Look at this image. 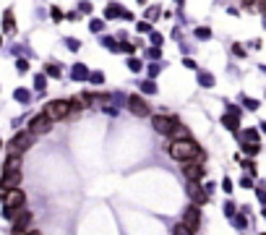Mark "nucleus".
Listing matches in <instances>:
<instances>
[{
  "label": "nucleus",
  "instance_id": "f257e3e1",
  "mask_svg": "<svg viewBox=\"0 0 266 235\" xmlns=\"http://www.w3.org/2000/svg\"><path fill=\"white\" fill-rule=\"evenodd\" d=\"M170 157L178 162H191V160H201V147L193 139H178L170 144Z\"/></svg>",
  "mask_w": 266,
  "mask_h": 235
},
{
  "label": "nucleus",
  "instance_id": "f03ea898",
  "mask_svg": "<svg viewBox=\"0 0 266 235\" xmlns=\"http://www.w3.org/2000/svg\"><path fill=\"white\" fill-rule=\"evenodd\" d=\"M24 201L26 196L21 188H11V191H3V204H5V212H8V217L19 214L21 209H24Z\"/></svg>",
  "mask_w": 266,
  "mask_h": 235
},
{
  "label": "nucleus",
  "instance_id": "7ed1b4c3",
  "mask_svg": "<svg viewBox=\"0 0 266 235\" xmlns=\"http://www.w3.org/2000/svg\"><path fill=\"white\" fill-rule=\"evenodd\" d=\"M68 112H71V102L68 100H52V102H47V107H44V115H47L52 123L68 118Z\"/></svg>",
  "mask_w": 266,
  "mask_h": 235
},
{
  "label": "nucleus",
  "instance_id": "20e7f679",
  "mask_svg": "<svg viewBox=\"0 0 266 235\" xmlns=\"http://www.w3.org/2000/svg\"><path fill=\"white\" fill-rule=\"evenodd\" d=\"M32 144H34V133H32V131H24V133H19V136H13V139H11L8 151H11V154H19V157H21L29 147H32Z\"/></svg>",
  "mask_w": 266,
  "mask_h": 235
},
{
  "label": "nucleus",
  "instance_id": "39448f33",
  "mask_svg": "<svg viewBox=\"0 0 266 235\" xmlns=\"http://www.w3.org/2000/svg\"><path fill=\"white\" fill-rule=\"evenodd\" d=\"M151 126H154L157 133L172 136V131H175L180 123H178V118H172V115H154V118H151Z\"/></svg>",
  "mask_w": 266,
  "mask_h": 235
},
{
  "label": "nucleus",
  "instance_id": "423d86ee",
  "mask_svg": "<svg viewBox=\"0 0 266 235\" xmlns=\"http://www.w3.org/2000/svg\"><path fill=\"white\" fill-rule=\"evenodd\" d=\"M183 175L191 180V183H196V180L204 178V165L199 160H191V162H183Z\"/></svg>",
  "mask_w": 266,
  "mask_h": 235
},
{
  "label": "nucleus",
  "instance_id": "0eeeda50",
  "mask_svg": "<svg viewBox=\"0 0 266 235\" xmlns=\"http://www.w3.org/2000/svg\"><path fill=\"white\" fill-rule=\"evenodd\" d=\"M50 128H52V120H50L47 115H44V112H42V115H34V118H32V123H29V131H32L34 136L47 133Z\"/></svg>",
  "mask_w": 266,
  "mask_h": 235
},
{
  "label": "nucleus",
  "instance_id": "6e6552de",
  "mask_svg": "<svg viewBox=\"0 0 266 235\" xmlns=\"http://www.w3.org/2000/svg\"><path fill=\"white\" fill-rule=\"evenodd\" d=\"M128 110L133 112V115H139V118H143V115H149V105H146V100L143 97H139V94H133L131 100H128Z\"/></svg>",
  "mask_w": 266,
  "mask_h": 235
},
{
  "label": "nucleus",
  "instance_id": "1a4fd4ad",
  "mask_svg": "<svg viewBox=\"0 0 266 235\" xmlns=\"http://www.w3.org/2000/svg\"><path fill=\"white\" fill-rule=\"evenodd\" d=\"M185 227H191V230H199V225H201V212H199V207H188L185 212H183V219H180Z\"/></svg>",
  "mask_w": 266,
  "mask_h": 235
},
{
  "label": "nucleus",
  "instance_id": "9d476101",
  "mask_svg": "<svg viewBox=\"0 0 266 235\" xmlns=\"http://www.w3.org/2000/svg\"><path fill=\"white\" fill-rule=\"evenodd\" d=\"M19 183H21V170L3 172V178H0V188H3V191H11V188H19Z\"/></svg>",
  "mask_w": 266,
  "mask_h": 235
},
{
  "label": "nucleus",
  "instance_id": "9b49d317",
  "mask_svg": "<svg viewBox=\"0 0 266 235\" xmlns=\"http://www.w3.org/2000/svg\"><path fill=\"white\" fill-rule=\"evenodd\" d=\"M32 212H26V209H21L19 214H16V222H13V233H26V230H32Z\"/></svg>",
  "mask_w": 266,
  "mask_h": 235
},
{
  "label": "nucleus",
  "instance_id": "f8f14e48",
  "mask_svg": "<svg viewBox=\"0 0 266 235\" xmlns=\"http://www.w3.org/2000/svg\"><path fill=\"white\" fill-rule=\"evenodd\" d=\"M19 168H21V157H19V154H11V157H8V162H5V172L19 170Z\"/></svg>",
  "mask_w": 266,
  "mask_h": 235
},
{
  "label": "nucleus",
  "instance_id": "ddd939ff",
  "mask_svg": "<svg viewBox=\"0 0 266 235\" xmlns=\"http://www.w3.org/2000/svg\"><path fill=\"white\" fill-rule=\"evenodd\" d=\"M188 193H191L196 201H206V193H201L199 188H196V183H191V188H188Z\"/></svg>",
  "mask_w": 266,
  "mask_h": 235
},
{
  "label": "nucleus",
  "instance_id": "4468645a",
  "mask_svg": "<svg viewBox=\"0 0 266 235\" xmlns=\"http://www.w3.org/2000/svg\"><path fill=\"white\" fill-rule=\"evenodd\" d=\"M175 235H193V230H191V227H185L183 222H180L178 227H175Z\"/></svg>",
  "mask_w": 266,
  "mask_h": 235
},
{
  "label": "nucleus",
  "instance_id": "2eb2a0df",
  "mask_svg": "<svg viewBox=\"0 0 266 235\" xmlns=\"http://www.w3.org/2000/svg\"><path fill=\"white\" fill-rule=\"evenodd\" d=\"M26 235H42V233H40V230H29Z\"/></svg>",
  "mask_w": 266,
  "mask_h": 235
}]
</instances>
